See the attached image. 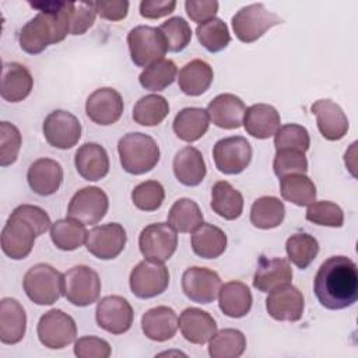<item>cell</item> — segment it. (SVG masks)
<instances>
[{
    "label": "cell",
    "mask_w": 358,
    "mask_h": 358,
    "mask_svg": "<svg viewBox=\"0 0 358 358\" xmlns=\"http://www.w3.org/2000/svg\"><path fill=\"white\" fill-rule=\"evenodd\" d=\"M313 292L326 309L340 310L352 306L358 299L357 264L347 256H330L315 275Z\"/></svg>",
    "instance_id": "6da1fadb"
},
{
    "label": "cell",
    "mask_w": 358,
    "mask_h": 358,
    "mask_svg": "<svg viewBox=\"0 0 358 358\" xmlns=\"http://www.w3.org/2000/svg\"><path fill=\"white\" fill-rule=\"evenodd\" d=\"M39 13L18 34L20 48L28 55H38L49 45L62 42L70 34V10L73 3H32Z\"/></svg>",
    "instance_id": "7a4b0ae2"
},
{
    "label": "cell",
    "mask_w": 358,
    "mask_h": 358,
    "mask_svg": "<svg viewBox=\"0 0 358 358\" xmlns=\"http://www.w3.org/2000/svg\"><path fill=\"white\" fill-rule=\"evenodd\" d=\"M122 168L131 175L150 172L159 161L157 141L144 133H127L117 143Z\"/></svg>",
    "instance_id": "3957f363"
},
{
    "label": "cell",
    "mask_w": 358,
    "mask_h": 358,
    "mask_svg": "<svg viewBox=\"0 0 358 358\" xmlns=\"http://www.w3.org/2000/svg\"><path fill=\"white\" fill-rule=\"evenodd\" d=\"M22 287L27 296L36 305H53L64 295L63 274L46 263H38L28 268Z\"/></svg>",
    "instance_id": "277c9868"
},
{
    "label": "cell",
    "mask_w": 358,
    "mask_h": 358,
    "mask_svg": "<svg viewBox=\"0 0 358 358\" xmlns=\"http://www.w3.org/2000/svg\"><path fill=\"white\" fill-rule=\"evenodd\" d=\"M231 22L235 36L243 43H252L267 29L282 24V18L267 10L263 3H253L236 11Z\"/></svg>",
    "instance_id": "5b68a950"
},
{
    "label": "cell",
    "mask_w": 358,
    "mask_h": 358,
    "mask_svg": "<svg viewBox=\"0 0 358 358\" xmlns=\"http://www.w3.org/2000/svg\"><path fill=\"white\" fill-rule=\"evenodd\" d=\"M127 45L131 62L144 69L164 59L168 52L166 41L162 32L150 25H137L130 29L127 34Z\"/></svg>",
    "instance_id": "8992f818"
},
{
    "label": "cell",
    "mask_w": 358,
    "mask_h": 358,
    "mask_svg": "<svg viewBox=\"0 0 358 358\" xmlns=\"http://www.w3.org/2000/svg\"><path fill=\"white\" fill-rule=\"evenodd\" d=\"M64 296L76 306H90L98 301L101 294V280L95 270L78 264L63 274Z\"/></svg>",
    "instance_id": "52a82bcc"
},
{
    "label": "cell",
    "mask_w": 358,
    "mask_h": 358,
    "mask_svg": "<svg viewBox=\"0 0 358 358\" xmlns=\"http://www.w3.org/2000/svg\"><path fill=\"white\" fill-rule=\"evenodd\" d=\"M129 284L133 295L140 299H150L166 291L169 271L162 262L144 259L131 270Z\"/></svg>",
    "instance_id": "ba28073f"
},
{
    "label": "cell",
    "mask_w": 358,
    "mask_h": 358,
    "mask_svg": "<svg viewBox=\"0 0 358 358\" xmlns=\"http://www.w3.org/2000/svg\"><path fill=\"white\" fill-rule=\"evenodd\" d=\"M39 341L50 350H62L77 336L74 319L62 309H50L41 316L36 327Z\"/></svg>",
    "instance_id": "9c48e42d"
},
{
    "label": "cell",
    "mask_w": 358,
    "mask_h": 358,
    "mask_svg": "<svg viewBox=\"0 0 358 358\" xmlns=\"http://www.w3.org/2000/svg\"><path fill=\"white\" fill-rule=\"evenodd\" d=\"M39 236L35 227L17 213H11L1 231V250L13 260L25 259Z\"/></svg>",
    "instance_id": "30bf717a"
},
{
    "label": "cell",
    "mask_w": 358,
    "mask_h": 358,
    "mask_svg": "<svg viewBox=\"0 0 358 358\" xmlns=\"http://www.w3.org/2000/svg\"><path fill=\"white\" fill-rule=\"evenodd\" d=\"M215 168L225 175L243 172L252 161V147L242 136H232L218 140L213 148Z\"/></svg>",
    "instance_id": "8fae6325"
},
{
    "label": "cell",
    "mask_w": 358,
    "mask_h": 358,
    "mask_svg": "<svg viewBox=\"0 0 358 358\" xmlns=\"http://www.w3.org/2000/svg\"><path fill=\"white\" fill-rule=\"evenodd\" d=\"M108 208L109 199L106 193L101 187L87 186L71 197L67 207V217L84 225H94L106 215Z\"/></svg>",
    "instance_id": "7c38bea8"
},
{
    "label": "cell",
    "mask_w": 358,
    "mask_h": 358,
    "mask_svg": "<svg viewBox=\"0 0 358 358\" xmlns=\"http://www.w3.org/2000/svg\"><path fill=\"white\" fill-rule=\"evenodd\" d=\"M138 248L145 259L164 263L178 248L176 231L168 222L150 224L140 232Z\"/></svg>",
    "instance_id": "4fadbf2b"
},
{
    "label": "cell",
    "mask_w": 358,
    "mask_h": 358,
    "mask_svg": "<svg viewBox=\"0 0 358 358\" xmlns=\"http://www.w3.org/2000/svg\"><path fill=\"white\" fill-rule=\"evenodd\" d=\"M45 140L59 150L73 148L81 138V123L70 112L56 109L50 112L42 124Z\"/></svg>",
    "instance_id": "5bb4252c"
},
{
    "label": "cell",
    "mask_w": 358,
    "mask_h": 358,
    "mask_svg": "<svg viewBox=\"0 0 358 358\" xmlns=\"http://www.w3.org/2000/svg\"><path fill=\"white\" fill-rule=\"evenodd\" d=\"M126 241V229L117 222H109L90 229L85 246L92 256L101 260H112L123 252Z\"/></svg>",
    "instance_id": "9a60e30c"
},
{
    "label": "cell",
    "mask_w": 358,
    "mask_h": 358,
    "mask_svg": "<svg viewBox=\"0 0 358 358\" xmlns=\"http://www.w3.org/2000/svg\"><path fill=\"white\" fill-rule=\"evenodd\" d=\"M133 308L120 295L103 296L95 309V319L101 329L110 334H123L133 324Z\"/></svg>",
    "instance_id": "2e32d148"
},
{
    "label": "cell",
    "mask_w": 358,
    "mask_h": 358,
    "mask_svg": "<svg viewBox=\"0 0 358 358\" xmlns=\"http://www.w3.org/2000/svg\"><path fill=\"white\" fill-rule=\"evenodd\" d=\"M305 309L302 292L291 282L273 288L266 298L267 313L280 322H298Z\"/></svg>",
    "instance_id": "e0dca14e"
},
{
    "label": "cell",
    "mask_w": 358,
    "mask_h": 358,
    "mask_svg": "<svg viewBox=\"0 0 358 358\" xmlns=\"http://www.w3.org/2000/svg\"><path fill=\"white\" fill-rule=\"evenodd\" d=\"M220 275L207 267L193 266L185 270L182 275V291L193 302L207 305L213 302L221 288Z\"/></svg>",
    "instance_id": "ac0fdd59"
},
{
    "label": "cell",
    "mask_w": 358,
    "mask_h": 358,
    "mask_svg": "<svg viewBox=\"0 0 358 358\" xmlns=\"http://www.w3.org/2000/svg\"><path fill=\"white\" fill-rule=\"evenodd\" d=\"M124 105L122 95L110 87H101L95 90L85 102L87 116L96 124L109 126L116 123L122 113Z\"/></svg>",
    "instance_id": "d6986e66"
},
{
    "label": "cell",
    "mask_w": 358,
    "mask_h": 358,
    "mask_svg": "<svg viewBox=\"0 0 358 358\" xmlns=\"http://www.w3.org/2000/svg\"><path fill=\"white\" fill-rule=\"evenodd\" d=\"M316 116V123L320 134L329 141L341 140L350 127L348 119L343 109L331 99H317L310 106Z\"/></svg>",
    "instance_id": "ffe728a7"
},
{
    "label": "cell",
    "mask_w": 358,
    "mask_h": 358,
    "mask_svg": "<svg viewBox=\"0 0 358 358\" xmlns=\"http://www.w3.org/2000/svg\"><path fill=\"white\" fill-rule=\"evenodd\" d=\"M207 113L213 124L220 129H239L243 123L246 106L243 101L234 94H220L207 105Z\"/></svg>",
    "instance_id": "44dd1931"
},
{
    "label": "cell",
    "mask_w": 358,
    "mask_h": 358,
    "mask_svg": "<svg viewBox=\"0 0 358 358\" xmlns=\"http://www.w3.org/2000/svg\"><path fill=\"white\" fill-rule=\"evenodd\" d=\"M27 180L34 193L39 196L55 194L63 182V168L55 159L39 158L29 165Z\"/></svg>",
    "instance_id": "7402d4cb"
},
{
    "label": "cell",
    "mask_w": 358,
    "mask_h": 358,
    "mask_svg": "<svg viewBox=\"0 0 358 358\" xmlns=\"http://www.w3.org/2000/svg\"><path fill=\"white\" fill-rule=\"evenodd\" d=\"M74 165L83 179L96 182L108 175L109 157L101 144L85 143L76 151Z\"/></svg>",
    "instance_id": "603a6c76"
},
{
    "label": "cell",
    "mask_w": 358,
    "mask_h": 358,
    "mask_svg": "<svg viewBox=\"0 0 358 358\" xmlns=\"http://www.w3.org/2000/svg\"><path fill=\"white\" fill-rule=\"evenodd\" d=\"M179 327L176 312L169 306H155L141 316L143 333L152 341L164 343L171 340Z\"/></svg>",
    "instance_id": "cb8c5ba5"
},
{
    "label": "cell",
    "mask_w": 358,
    "mask_h": 358,
    "mask_svg": "<svg viewBox=\"0 0 358 358\" xmlns=\"http://www.w3.org/2000/svg\"><path fill=\"white\" fill-rule=\"evenodd\" d=\"M179 329L192 344H206L217 331L215 319L199 308H187L179 316Z\"/></svg>",
    "instance_id": "d4e9b609"
},
{
    "label": "cell",
    "mask_w": 358,
    "mask_h": 358,
    "mask_svg": "<svg viewBox=\"0 0 358 358\" xmlns=\"http://www.w3.org/2000/svg\"><path fill=\"white\" fill-rule=\"evenodd\" d=\"M281 123L280 113L268 103H255L245 110L243 127L255 138L266 140L275 134Z\"/></svg>",
    "instance_id": "484cf974"
},
{
    "label": "cell",
    "mask_w": 358,
    "mask_h": 358,
    "mask_svg": "<svg viewBox=\"0 0 358 358\" xmlns=\"http://www.w3.org/2000/svg\"><path fill=\"white\" fill-rule=\"evenodd\" d=\"M27 330V313L14 298H3L0 302V341L3 344L20 343Z\"/></svg>",
    "instance_id": "4316f807"
},
{
    "label": "cell",
    "mask_w": 358,
    "mask_h": 358,
    "mask_svg": "<svg viewBox=\"0 0 358 358\" xmlns=\"http://www.w3.org/2000/svg\"><path fill=\"white\" fill-rule=\"evenodd\" d=\"M34 87L31 71L21 63L7 62L3 64L1 96L7 102H20L25 99Z\"/></svg>",
    "instance_id": "83f0119b"
},
{
    "label": "cell",
    "mask_w": 358,
    "mask_h": 358,
    "mask_svg": "<svg viewBox=\"0 0 358 358\" xmlns=\"http://www.w3.org/2000/svg\"><path fill=\"white\" fill-rule=\"evenodd\" d=\"M172 168L178 182L190 187L200 185L207 173L203 154L192 145L183 147L176 152Z\"/></svg>",
    "instance_id": "f1b7e54d"
},
{
    "label": "cell",
    "mask_w": 358,
    "mask_h": 358,
    "mask_svg": "<svg viewBox=\"0 0 358 358\" xmlns=\"http://www.w3.org/2000/svg\"><path fill=\"white\" fill-rule=\"evenodd\" d=\"M291 280L292 268L287 259L262 256L253 275V287L260 292H268L281 284L291 282Z\"/></svg>",
    "instance_id": "f546056e"
},
{
    "label": "cell",
    "mask_w": 358,
    "mask_h": 358,
    "mask_svg": "<svg viewBox=\"0 0 358 358\" xmlns=\"http://www.w3.org/2000/svg\"><path fill=\"white\" fill-rule=\"evenodd\" d=\"M252 292L242 281H228L220 288L218 306L228 317L239 319L246 316L252 308Z\"/></svg>",
    "instance_id": "4dcf8cb0"
},
{
    "label": "cell",
    "mask_w": 358,
    "mask_h": 358,
    "mask_svg": "<svg viewBox=\"0 0 358 358\" xmlns=\"http://www.w3.org/2000/svg\"><path fill=\"white\" fill-rule=\"evenodd\" d=\"M210 117L203 108H183L178 112L173 119L172 129L176 137L186 143H193L200 140L208 130Z\"/></svg>",
    "instance_id": "1f68e13d"
},
{
    "label": "cell",
    "mask_w": 358,
    "mask_h": 358,
    "mask_svg": "<svg viewBox=\"0 0 358 358\" xmlns=\"http://www.w3.org/2000/svg\"><path fill=\"white\" fill-rule=\"evenodd\" d=\"M213 78V67L206 60L194 59L180 69L178 84L185 95L199 96L210 88Z\"/></svg>",
    "instance_id": "d6a6232c"
},
{
    "label": "cell",
    "mask_w": 358,
    "mask_h": 358,
    "mask_svg": "<svg viewBox=\"0 0 358 358\" xmlns=\"http://www.w3.org/2000/svg\"><path fill=\"white\" fill-rule=\"evenodd\" d=\"M213 211L224 220L234 221L241 217L243 211V196L227 180H218L211 189Z\"/></svg>",
    "instance_id": "836d02e7"
},
{
    "label": "cell",
    "mask_w": 358,
    "mask_h": 358,
    "mask_svg": "<svg viewBox=\"0 0 358 358\" xmlns=\"http://www.w3.org/2000/svg\"><path fill=\"white\" fill-rule=\"evenodd\" d=\"M225 232L213 225L201 224L192 235V249L201 259H217L227 249Z\"/></svg>",
    "instance_id": "e575fe53"
},
{
    "label": "cell",
    "mask_w": 358,
    "mask_h": 358,
    "mask_svg": "<svg viewBox=\"0 0 358 358\" xmlns=\"http://www.w3.org/2000/svg\"><path fill=\"white\" fill-rule=\"evenodd\" d=\"M284 217V203L274 196H262L250 207V222L259 229L277 228L282 224Z\"/></svg>",
    "instance_id": "d590c367"
},
{
    "label": "cell",
    "mask_w": 358,
    "mask_h": 358,
    "mask_svg": "<svg viewBox=\"0 0 358 358\" xmlns=\"http://www.w3.org/2000/svg\"><path fill=\"white\" fill-rule=\"evenodd\" d=\"M88 231L85 225L73 218L57 220L50 227V239L60 250H76L81 248L87 241Z\"/></svg>",
    "instance_id": "8d00e7d4"
},
{
    "label": "cell",
    "mask_w": 358,
    "mask_h": 358,
    "mask_svg": "<svg viewBox=\"0 0 358 358\" xmlns=\"http://www.w3.org/2000/svg\"><path fill=\"white\" fill-rule=\"evenodd\" d=\"M168 224L176 232L190 234L203 224V213L194 200L182 197L172 204L168 213Z\"/></svg>",
    "instance_id": "74e56055"
},
{
    "label": "cell",
    "mask_w": 358,
    "mask_h": 358,
    "mask_svg": "<svg viewBox=\"0 0 358 358\" xmlns=\"http://www.w3.org/2000/svg\"><path fill=\"white\" fill-rule=\"evenodd\" d=\"M280 192L284 200L295 206H309L316 200V186L305 173H292L280 178Z\"/></svg>",
    "instance_id": "f35d334b"
},
{
    "label": "cell",
    "mask_w": 358,
    "mask_h": 358,
    "mask_svg": "<svg viewBox=\"0 0 358 358\" xmlns=\"http://www.w3.org/2000/svg\"><path fill=\"white\" fill-rule=\"evenodd\" d=\"M246 350V337L238 329H222L215 331L208 343L211 358H238Z\"/></svg>",
    "instance_id": "ab89813d"
},
{
    "label": "cell",
    "mask_w": 358,
    "mask_h": 358,
    "mask_svg": "<svg viewBox=\"0 0 358 358\" xmlns=\"http://www.w3.org/2000/svg\"><path fill=\"white\" fill-rule=\"evenodd\" d=\"M169 113V103L162 95L141 96L133 108V120L141 126H157Z\"/></svg>",
    "instance_id": "60d3db41"
},
{
    "label": "cell",
    "mask_w": 358,
    "mask_h": 358,
    "mask_svg": "<svg viewBox=\"0 0 358 358\" xmlns=\"http://www.w3.org/2000/svg\"><path fill=\"white\" fill-rule=\"evenodd\" d=\"M285 252L292 264L301 270H305L316 259L319 253V243L312 235L298 232L287 239Z\"/></svg>",
    "instance_id": "b9f144b4"
},
{
    "label": "cell",
    "mask_w": 358,
    "mask_h": 358,
    "mask_svg": "<svg viewBox=\"0 0 358 358\" xmlns=\"http://www.w3.org/2000/svg\"><path fill=\"white\" fill-rule=\"evenodd\" d=\"M178 69L171 59H161L148 67H145L140 76L138 81L143 88L148 91H164L176 78Z\"/></svg>",
    "instance_id": "7bdbcfd3"
},
{
    "label": "cell",
    "mask_w": 358,
    "mask_h": 358,
    "mask_svg": "<svg viewBox=\"0 0 358 358\" xmlns=\"http://www.w3.org/2000/svg\"><path fill=\"white\" fill-rule=\"evenodd\" d=\"M196 35L201 46L211 53L221 52L231 42V35L227 24L217 17L199 24L196 28Z\"/></svg>",
    "instance_id": "ee69618b"
},
{
    "label": "cell",
    "mask_w": 358,
    "mask_h": 358,
    "mask_svg": "<svg viewBox=\"0 0 358 358\" xmlns=\"http://www.w3.org/2000/svg\"><path fill=\"white\" fill-rule=\"evenodd\" d=\"M158 29L165 36L168 52H182L192 41V28L189 22L182 17L168 18L158 27Z\"/></svg>",
    "instance_id": "f6af8a7d"
},
{
    "label": "cell",
    "mask_w": 358,
    "mask_h": 358,
    "mask_svg": "<svg viewBox=\"0 0 358 358\" xmlns=\"http://www.w3.org/2000/svg\"><path fill=\"white\" fill-rule=\"evenodd\" d=\"M310 145V137L308 130L296 123H288L280 126L274 134V147L278 150H296L306 152Z\"/></svg>",
    "instance_id": "bcb514c9"
},
{
    "label": "cell",
    "mask_w": 358,
    "mask_h": 358,
    "mask_svg": "<svg viewBox=\"0 0 358 358\" xmlns=\"http://www.w3.org/2000/svg\"><path fill=\"white\" fill-rule=\"evenodd\" d=\"M305 217L308 221L323 227L340 228L344 224V213L341 207L329 200H315L313 203H310L308 206Z\"/></svg>",
    "instance_id": "7dc6e473"
},
{
    "label": "cell",
    "mask_w": 358,
    "mask_h": 358,
    "mask_svg": "<svg viewBox=\"0 0 358 358\" xmlns=\"http://www.w3.org/2000/svg\"><path fill=\"white\" fill-rule=\"evenodd\" d=\"M164 199L165 190L158 180L141 182L131 192V201L141 211L158 210L162 206Z\"/></svg>",
    "instance_id": "c3c4849f"
},
{
    "label": "cell",
    "mask_w": 358,
    "mask_h": 358,
    "mask_svg": "<svg viewBox=\"0 0 358 358\" xmlns=\"http://www.w3.org/2000/svg\"><path fill=\"white\" fill-rule=\"evenodd\" d=\"M22 144L21 133L10 122L0 123V165L8 166L17 161Z\"/></svg>",
    "instance_id": "681fc988"
},
{
    "label": "cell",
    "mask_w": 358,
    "mask_h": 358,
    "mask_svg": "<svg viewBox=\"0 0 358 358\" xmlns=\"http://www.w3.org/2000/svg\"><path fill=\"white\" fill-rule=\"evenodd\" d=\"M273 169L278 178L292 173H306L308 159L305 152L296 150H278L273 159Z\"/></svg>",
    "instance_id": "f907efd6"
},
{
    "label": "cell",
    "mask_w": 358,
    "mask_h": 358,
    "mask_svg": "<svg viewBox=\"0 0 358 358\" xmlns=\"http://www.w3.org/2000/svg\"><path fill=\"white\" fill-rule=\"evenodd\" d=\"M96 10L94 1L73 3L70 10V35L85 34L95 22Z\"/></svg>",
    "instance_id": "816d5d0a"
},
{
    "label": "cell",
    "mask_w": 358,
    "mask_h": 358,
    "mask_svg": "<svg viewBox=\"0 0 358 358\" xmlns=\"http://www.w3.org/2000/svg\"><path fill=\"white\" fill-rule=\"evenodd\" d=\"M110 352L109 343L96 336H84L74 343V354L78 358H108Z\"/></svg>",
    "instance_id": "f5cc1de1"
},
{
    "label": "cell",
    "mask_w": 358,
    "mask_h": 358,
    "mask_svg": "<svg viewBox=\"0 0 358 358\" xmlns=\"http://www.w3.org/2000/svg\"><path fill=\"white\" fill-rule=\"evenodd\" d=\"M185 10L189 18L194 22H204L215 17L218 11V1L215 0H187L185 1Z\"/></svg>",
    "instance_id": "db71d44e"
},
{
    "label": "cell",
    "mask_w": 358,
    "mask_h": 358,
    "mask_svg": "<svg viewBox=\"0 0 358 358\" xmlns=\"http://www.w3.org/2000/svg\"><path fill=\"white\" fill-rule=\"evenodd\" d=\"M96 14L108 21L124 20L129 13V1L112 0V1H94Z\"/></svg>",
    "instance_id": "11a10c76"
},
{
    "label": "cell",
    "mask_w": 358,
    "mask_h": 358,
    "mask_svg": "<svg viewBox=\"0 0 358 358\" xmlns=\"http://www.w3.org/2000/svg\"><path fill=\"white\" fill-rule=\"evenodd\" d=\"M176 7L173 0H143L140 3V15L148 20H158L171 14Z\"/></svg>",
    "instance_id": "9f6ffc18"
}]
</instances>
